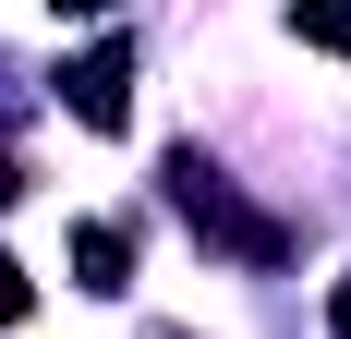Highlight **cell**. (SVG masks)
I'll return each mask as SVG.
<instances>
[{"mask_svg":"<svg viewBox=\"0 0 351 339\" xmlns=\"http://www.w3.org/2000/svg\"><path fill=\"white\" fill-rule=\"evenodd\" d=\"M170 206H182V218H194V231L218 242V255H243V267H279V255H291V231H279V218H254V206L230 194V182H218V170L194 158V145L170 158Z\"/></svg>","mask_w":351,"mask_h":339,"instance_id":"1","label":"cell"},{"mask_svg":"<svg viewBox=\"0 0 351 339\" xmlns=\"http://www.w3.org/2000/svg\"><path fill=\"white\" fill-rule=\"evenodd\" d=\"M61 109L85 134H121V121H134V49H121V36H109V49H73L61 61Z\"/></svg>","mask_w":351,"mask_h":339,"instance_id":"2","label":"cell"},{"mask_svg":"<svg viewBox=\"0 0 351 339\" xmlns=\"http://www.w3.org/2000/svg\"><path fill=\"white\" fill-rule=\"evenodd\" d=\"M73 267H85V291H121L134 279V231L121 218H73Z\"/></svg>","mask_w":351,"mask_h":339,"instance_id":"3","label":"cell"},{"mask_svg":"<svg viewBox=\"0 0 351 339\" xmlns=\"http://www.w3.org/2000/svg\"><path fill=\"white\" fill-rule=\"evenodd\" d=\"M25 303H36V279L12 267V255H0V327H12V315H25Z\"/></svg>","mask_w":351,"mask_h":339,"instance_id":"5","label":"cell"},{"mask_svg":"<svg viewBox=\"0 0 351 339\" xmlns=\"http://www.w3.org/2000/svg\"><path fill=\"white\" fill-rule=\"evenodd\" d=\"M49 12H73V25H97V12H121V0H49Z\"/></svg>","mask_w":351,"mask_h":339,"instance_id":"6","label":"cell"},{"mask_svg":"<svg viewBox=\"0 0 351 339\" xmlns=\"http://www.w3.org/2000/svg\"><path fill=\"white\" fill-rule=\"evenodd\" d=\"M158 339H170V327H158Z\"/></svg>","mask_w":351,"mask_h":339,"instance_id":"8","label":"cell"},{"mask_svg":"<svg viewBox=\"0 0 351 339\" xmlns=\"http://www.w3.org/2000/svg\"><path fill=\"white\" fill-rule=\"evenodd\" d=\"M291 25H303V49H351V0H291Z\"/></svg>","mask_w":351,"mask_h":339,"instance_id":"4","label":"cell"},{"mask_svg":"<svg viewBox=\"0 0 351 339\" xmlns=\"http://www.w3.org/2000/svg\"><path fill=\"white\" fill-rule=\"evenodd\" d=\"M327 327H339V339H351V279H339V291H327Z\"/></svg>","mask_w":351,"mask_h":339,"instance_id":"7","label":"cell"}]
</instances>
